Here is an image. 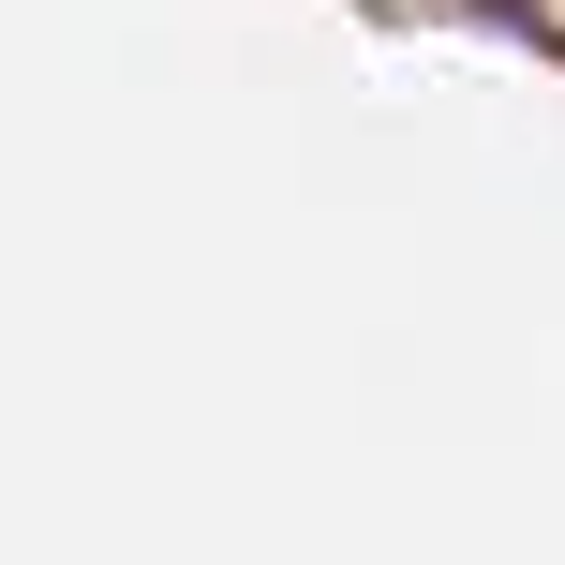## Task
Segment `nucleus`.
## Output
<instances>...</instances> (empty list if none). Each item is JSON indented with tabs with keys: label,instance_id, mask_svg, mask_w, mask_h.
<instances>
[]
</instances>
